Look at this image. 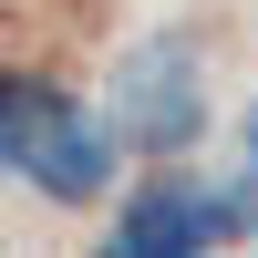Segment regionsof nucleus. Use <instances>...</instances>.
I'll use <instances>...</instances> for the list:
<instances>
[{"instance_id": "nucleus-2", "label": "nucleus", "mask_w": 258, "mask_h": 258, "mask_svg": "<svg viewBox=\"0 0 258 258\" xmlns=\"http://www.w3.org/2000/svg\"><path fill=\"white\" fill-rule=\"evenodd\" d=\"M103 124L124 135V155L176 165L186 145L207 135V52H197L186 31H145V41H124L114 93H103Z\"/></svg>"}, {"instance_id": "nucleus-1", "label": "nucleus", "mask_w": 258, "mask_h": 258, "mask_svg": "<svg viewBox=\"0 0 258 258\" xmlns=\"http://www.w3.org/2000/svg\"><path fill=\"white\" fill-rule=\"evenodd\" d=\"M0 165L41 207H103L114 197V165H124V135L93 103H73L52 73L11 62V83H0Z\"/></svg>"}, {"instance_id": "nucleus-3", "label": "nucleus", "mask_w": 258, "mask_h": 258, "mask_svg": "<svg viewBox=\"0 0 258 258\" xmlns=\"http://www.w3.org/2000/svg\"><path fill=\"white\" fill-rule=\"evenodd\" d=\"M258 207L238 186H186V176H145L135 197L114 207V227H103L93 258H207L217 238H238Z\"/></svg>"}, {"instance_id": "nucleus-4", "label": "nucleus", "mask_w": 258, "mask_h": 258, "mask_svg": "<svg viewBox=\"0 0 258 258\" xmlns=\"http://www.w3.org/2000/svg\"><path fill=\"white\" fill-rule=\"evenodd\" d=\"M238 197L258 207V103H248V124H238Z\"/></svg>"}]
</instances>
